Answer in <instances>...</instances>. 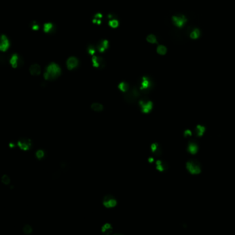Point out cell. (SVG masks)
Listing matches in <instances>:
<instances>
[{"label":"cell","instance_id":"cell-32","mask_svg":"<svg viewBox=\"0 0 235 235\" xmlns=\"http://www.w3.org/2000/svg\"><path fill=\"white\" fill-rule=\"evenodd\" d=\"M113 235H123V234H120V233H117V234H113Z\"/></svg>","mask_w":235,"mask_h":235},{"label":"cell","instance_id":"cell-21","mask_svg":"<svg viewBox=\"0 0 235 235\" xmlns=\"http://www.w3.org/2000/svg\"><path fill=\"white\" fill-rule=\"evenodd\" d=\"M167 49L164 46H159L158 48H157V52L159 54L161 55H164L166 53Z\"/></svg>","mask_w":235,"mask_h":235},{"label":"cell","instance_id":"cell-3","mask_svg":"<svg viewBox=\"0 0 235 235\" xmlns=\"http://www.w3.org/2000/svg\"><path fill=\"white\" fill-rule=\"evenodd\" d=\"M60 74V69L56 63H52L46 68L44 73V78L46 80H52L57 78Z\"/></svg>","mask_w":235,"mask_h":235},{"label":"cell","instance_id":"cell-28","mask_svg":"<svg viewBox=\"0 0 235 235\" xmlns=\"http://www.w3.org/2000/svg\"><path fill=\"white\" fill-rule=\"evenodd\" d=\"M36 156L38 159H41L42 158H43V156H44L43 151H42V150L37 151L36 153Z\"/></svg>","mask_w":235,"mask_h":235},{"label":"cell","instance_id":"cell-7","mask_svg":"<svg viewBox=\"0 0 235 235\" xmlns=\"http://www.w3.org/2000/svg\"><path fill=\"white\" fill-rule=\"evenodd\" d=\"M172 21L175 26L181 28L186 24V23L187 22V19L184 15L173 16Z\"/></svg>","mask_w":235,"mask_h":235},{"label":"cell","instance_id":"cell-20","mask_svg":"<svg viewBox=\"0 0 235 235\" xmlns=\"http://www.w3.org/2000/svg\"><path fill=\"white\" fill-rule=\"evenodd\" d=\"M129 85L128 83H125V82H122V83H120V84L118 85V88L119 90L120 91H122V92H126L129 89Z\"/></svg>","mask_w":235,"mask_h":235},{"label":"cell","instance_id":"cell-29","mask_svg":"<svg viewBox=\"0 0 235 235\" xmlns=\"http://www.w3.org/2000/svg\"><path fill=\"white\" fill-rule=\"evenodd\" d=\"M88 52L92 55L94 54V53L96 52V48L92 46H90L88 48Z\"/></svg>","mask_w":235,"mask_h":235},{"label":"cell","instance_id":"cell-1","mask_svg":"<svg viewBox=\"0 0 235 235\" xmlns=\"http://www.w3.org/2000/svg\"><path fill=\"white\" fill-rule=\"evenodd\" d=\"M138 88L142 95H147L151 92L154 86L152 80L148 76H143L140 79Z\"/></svg>","mask_w":235,"mask_h":235},{"label":"cell","instance_id":"cell-18","mask_svg":"<svg viewBox=\"0 0 235 235\" xmlns=\"http://www.w3.org/2000/svg\"><path fill=\"white\" fill-rule=\"evenodd\" d=\"M91 108H92V109L94 110V111H97V112L102 111L103 110V105L100 104V103H93V104L92 105V106H91Z\"/></svg>","mask_w":235,"mask_h":235},{"label":"cell","instance_id":"cell-6","mask_svg":"<svg viewBox=\"0 0 235 235\" xmlns=\"http://www.w3.org/2000/svg\"><path fill=\"white\" fill-rule=\"evenodd\" d=\"M187 169L188 170L190 173L192 174H198L201 171L200 166L197 161L195 160H191L189 161L186 164Z\"/></svg>","mask_w":235,"mask_h":235},{"label":"cell","instance_id":"cell-2","mask_svg":"<svg viewBox=\"0 0 235 235\" xmlns=\"http://www.w3.org/2000/svg\"><path fill=\"white\" fill-rule=\"evenodd\" d=\"M142 94L140 93L138 86L132 87V88H129L127 92H124V99L127 103H133L136 102L140 98V96Z\"/></svg>","mask_w":235,"mask_h":235},{"label":"cell","instance_id":"cell-8","mask_svg":"<svg viewBox=\"0 0 235 235\" xmlns=\"http://www.w3.org/2000/svg\"><path fill=\"white\" fill-rule=\"evenodd\" d=\"M10 46L9 41L5 35L0 36V51L6 52Z\"/></svg>","mask_w":235,"mask_h":235},{"label":"cell","instance_id":"cell-30","mask_svg":"<svg viewBox=\"0 0 235 235\" xmlns=\"http://www.w3.org/2000/svg\"><path fill=\"white\" fill-rule=\"evenodd\" d=\"M39 25L35 24L33 25V30H39Z\"/></svg>","mask_w":235,"mask_h":235},{"label":"cell","instance_id":"cell-24","mask_svg":"<svg viewBox=\"0 0 235 235\" xmlns=\"http://www.w3.org/2000/svg\"><path fill=\"white\" fill-rule=\"evenodd\" d=\"M118 25L119 22L117 21V20H116V19H113V20H111L109 22V26L113 28H117V26H118Z\"/></svg>","mask_w":235,"mask_h":235},{"label":"cell","instance_id":"cell-5","mask_svg":"<svg viewBox=\"0 0 235 235\" xmlns=\"http://www.w3.org/2000/svg\"><path fill=\"white\" fill-rule=\"evenodd\" d=\"M116 199L111 195H107L103 199V204L107 208H114L117 205Z\"/></svg>","mask_w":235,"mask_h":235},{"label":"cell","instance_id":"cell-13","mask_svg":"<svg viewBox=\"0 0 235 235\" xmlns=\"http://www.w3.org/2000/svg\"><path fill=\"white\" fill-rule=\"evenodd\" d=\"M41 69L38 64H33L30 67V73L33 76H38L41 74Z\"/></svg>","mask_w":235,"mask_h":235},{"label":"cell","instance_id":"cell-9","mask_svg":"<svg viewBox=\"0 0 235 235\" xmlns=\"http://www.w3.org/2000/svg\"><path fill=\"white\" fill-rule=\"evenodd\" d=\"M92 63H93L94 67H96V68H103L105 65L104 59L100 56H93Z\"/></svg>","mask_w":235,"mask_h":235},{"label":"cell","instance_id":"cell-23","mask_svg":"<svg viewBox=\"0 0 235 235\" xmlns=\"http://www.w3.org/2000/svg\"><path fill=\"white\" fill-rule=\"evenodd\" d=\"M147 41L151 43H158L156 37L153 35H149V36H147Z\"/></svg>","mask_w":235,"mask_h":235},{"label":"cell","instance_id":"cell-27","mask_svg":"<svg viewBox=\"0 0 235 235\" xmlns=\"http://www.w3.org/2000/svg\"><path fill=\"white\" fill-rule=\"evenodd\" d=\"M24 232L26 233V234H30V233L32 232L31 226L29 225H26V226H25L24 228Z\"/></svg>","mask_w":235,"mask_h":235},{"label":"cell","instance_id":"cell-4","mask_svg":"<svg viewBox=\"0 0 235 235\" xmlns=\"http://www.w3.org/2000/svg\"><path fill=\"white\" fill-rule=\"evenodd\" d=\"M139 105H140L141 111L145 113H149L153 108V103L145 97L142 98L139 101Z\"/></svg>","mask_w":235,"mask_h":235},{"label":"cell","instance_id":"cell-10","mask_svg":"<svg viewBox=\"0 0 235 235\" xmlns=\"http://www.w3.org/2000/svg\"><path fill=\"white\" fill-rule=\"evenodd\" d=\"M101 231L102 235H111L113 232V226L111 224L106 223L102 225Z\"/></svg>","mask_w":235,"mask_h":235},{"label":"cell","instance_id":"cell-31","mask_svg":"<svg viewBox=\"0 0 235 235\" xmlns=\"http://www.w3.org/2000/svg\"><path fill=\"white\" fill-rule=\"evenodd\" d=\"M10 147H14V145H13V144H10Z\"/></svg>","mask_w":235,"mask_h":235},{"label":"cell","instance_id":"cell-14","mask_svg":"<svg viewBox=\"0 0 235 235\" xmlns=\"http://www.w3.org/2000/svg\"><path fill=\"white\" fill-rule=\"evenodd\" d=\"M108 46H109L108 41L103 40L99 44H98L96 46V48L98 50L101 52H104L105 51V50L107 49Z\"/></svg>","mask_w":235,"mask_h":235},{"label":"cell","instance_id":"cell-19","mask_svg":"<svg viewBox=\"0 0 235 235\" xmlns=\"http://www.w3.org/2000/svg\"><path fill=\"white\" fill-rule=\"evenodd\" d=\"M200 35H201L200 30L197 29V28H195V29H194L193 31L190 33V37L193 39H197L200 37Z\"/></svg>","mask_w":235,"mask_h":235},{"label":"cell","instance_id":"cell-25","mask_svg":"<svg viewBox=\"0 0 235 235\" xmlns=\"http://www.w3.org/2000/svg\"><path fill=\"white\" fill-rule=\"evenodd\" d=\"M197 147L196 145L193 143H190L189 146H188V150L190 153H195L197 151Z\"/></svg>","mask_w":235,"mask_h":235},{"label":"cell","instance_id":"cell-22","mask_svg":"<svg viewBox=\"0 0 235 235\" xmlns=\"http://www.w3.org/2000/svg\"><path fill=\"white\" fill-rule=\"evenodd\" d=\"M53 28V25L51 23H47V24H45L43 26V30L44 32L46 33H50Z\"/></svg>","mask_w":235,"mask_h":235},{"label":"cell","instance_id":"cell-16","mask_svg":"<svg viewBox=\"0 0 235 235\" xmlns=\"http://www.w3.org/2000/svg\"><path fill=\"white\" fill-rule=\"evenodd\" d=\"M18 62H19L18 55L16 54L12 55L10 59V63L11 64L12 67H13V68H16V67L18 66Z\"/></svg>","mask_w":235,"mask_h":235},{"label":"cell","instance_id":"cell-26","mask_svg":"<svg viewBox=\"0 0 235 235\" xmlns=\"http://www.w3.org/2000/svg\"><path fill=\"white\" fill-rule=\"evenodd\" d=\"M1 181H2L4 184H6V185L9 184V183L10 182V177L6 175H3L2 177H1Z\"/></svg>","mask_w":235,"mask_h":235},{"label":"cell","instance_id":"cell-15","mask_svg":"<svg viewBox=\"0 0 235 235\" xmlns=\"http://www.w3.org/2000/svg\"><path fill=\"white\" fill-rule=\"evenodd\" d=\"M151 151H152V153L155 155V156H158L162 153L161 149H160V146L157 143L153 144V145L151 146Z\"/></svg>","mask_w":235,"mask_h":235},{"label":"cell","instance_id":"cell-11","mask_svg":"<svg viewBox=\"0 0 235 235\" xmlns=\"http://www.w3.org/2000/svg\"><path fill=\"white\" fill-rule=\"evenodd\" d=\"M17 145L22 150L28 151L30 149V146H31V141L28 139H23V140L18 141Z\"/></svg>","mask_w":235,"mask_h":235},{"label":"cell","instance_id":"cell-17","mask_svg":"<svg viewBox=\"0 0 235 235\" xmlns=\"http://www.w3.org/2000/svg\"><path fill=\"white\" fill-rule=\"evenodd\" d=\"M156 168L158 170H159V171L162 172L167 168V165L162 161H157L156 162Z\"/></svg>","mask_w":235,"mask_h":235},{"label":"cell","instance_id":"cell-12","mask_svg":"<svg viewBox=\"0 0 235 235\" xmlns=\"http://www.w3.org/2000/svg\"><path fill=\"white\" fill-rule=\"evenodd\" d=\"M78 61L76 57H69L67 60V66L69 69H72L78 66Z\"/></svg>","mask_w":235,"mask_h":235}]
</instances>
